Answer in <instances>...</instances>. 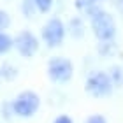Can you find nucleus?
<instances>
[{
	"label": "nucleus",
	"mask_w": 123,
	"mask_h": 123,
	"mask_svg": "<svg viewBox=\"0 0 123 123\" xmlns=\"http://www.w3.org/2000/svg\"><path fill=\"white\" fill-rule=\"evenodd\" d=\"M74 63L67 56H51L48 60L46 74L53 85H67L74 77Z\"/></svg>",
	"instance_id": "3"
},
{
	"label": "nucleus",
	"mask_w": 123,
	"mask_h": 123,
	"mask_svg": "<svg viewBox=\"0 0 123 123\" xmlns=\"http://www.w3.org/2000/svg\"><path fill=\"white\" fill-rule=\"evenodd\" d=\"M21 7H23V14L26 16V18H33V16H35V12H39V11H37V7L33 5V2H32V0H23Z\"/></svg>",
	"instance_id": "13"
},
{
	"label": "nucleus",
	"mask_w": 123,
	"mask_h": 123,
	"mask_svg": "<svg viewBox=\"0 0 123 123\" xmlns=\"http://www.w3.org/2000/svg\"><path fill=\"white\" fill-rule=\"evenodd\" d=\"M107 72H109V77H111V81H113L114 88L123 86V67H120V65H113V67H109Z\"/></svg>",
	"instance_id": "8"
},
{
	"label": "nucleus",
	"mask_w": 123,
	"mask_h": 123,
	"mask_svg": "<svg viewBox=\"0 0 123 123\" xmlns=\"http://www.w3.org/2000/svg\"><path fill=\"white\" fill-rule=\"evenodd\" d=\"M85 123H107V120H105V116L104 114H100V113H93L90 114L88 118L85 120Z\"/></svg>",
	"instance_id": "16"
},
{
	"label": "nucleus",
	"mask_w": 123,
	"mask_h": 123,
	"mask_svg": "<svg viewBox=\"0 0 123 123\" xmlns=\"http://www.w3.org/2000/svg\"><path fill=\"white\" fill-rule=\"evenodd\" d=\"M85 92L93 98H107L114 92V85L107 70H92L85 81Z\"/></svg>",
	"instance_id": "2"
},
{
	"label": "nucleus",
	"mask_w": 123,
	"mask_h": 123,
	"mask_svg": "<svg viewBox=\"0 0 123 123\" xmlns=\"http://www.w3.org/2000/svg\"><path fill=\"white\" fill-rule=\"evenodd\" d=\"M9 25H11V16L5 12V11L0 9V32H4Z\"/></svg>",
	"instance_id": "15"
},
{
	"label": "nucleus",
	"mask_w": 123,
	"mask_h": 123,
	"mask_svg": "<svg viewBox=\"0 0 123 123\" xmlns=\"http://www.w3.org/2000/svg\"><path fill=\"white\" fill-rule=\"evenodd\" d=\"M0 74H2L4 79H7V81H14V79H16V76H18V70H16V67L9 65V63H5V65L0 67Z\"/></svg>",
	"instance_id": "11"
},
{
	"label": "nucleus",
	"mask_w": 123,
	"mask_h": 123,
	"mask_svg": "<svg viewBox=\"0 0 123 123\" xmlns=\"http://www.w3.org/2000/svg\"><path fill=\"white\" fill-rule=\"evenodd\" d=\"M74 5H76L77 11H81V12H86V11L90 9L92 5H95V2H93V0H76Z\"/></svg>",
	"instance_id": "14"
},
{
	"label": "nucleus",
	"mask_w": 123,
	"mask_h": 123,
	"mask_svg": "<svg viewBox=\"0 0 123 123\" xmlns=\"http://www.w3.org/2000/svg\"><path fill=\"white\" fill-rule=\"evenodd\" d=\"M85 32H86V25H85V19L81 16H74V18L69 19L67 23V33L72 37V39H83L85 37Z\"/></svg>",
	"instance_id": "7"
},
{
	"label": "nucleus",
	"mask_w": 123,
	"mask_h": 123,
	"mask_svg": "<svg viewBox=\"0 0 123 123\" xmlns=\"http://www.w3.org/2000/svg\"><path fill=\"white\" fill-rule=\"evenodd\" d=\"M14 48L18 53L25 58H32L33 55L39 51V39L33 32L30 30H21L18 35L14 37Z\"/></svg>",
	"instance_id": "6"
},
{
	"label": "nucleus",
	"mask_w": 123,
	"mask_h": 123,
	"mask_svg": "<svg viewBox=\"0 0 123 123\" xmlns=\"http://www.w3.org/2000/svg\"><path fill=\"white\" fill-rule=\"evenodd\" d=\"M12 46H14V39L7 35L5 32H0V55H5L7 51H11Z\"/></svg>",
	"instance_id": "10"
},
{
	"label": "nucleus",
	"mask_w": 123,
	"mask_h": 123,
	"mask_svg": "<svg viewBox=\"0 0 123 123\" xmlns=\"http://www.w3.org/2000/svg\"><path fill=\"white\" fill-rule=\"evenodd\" d=\"M33 2V5L37 7V11L39 12H49L51 11V7H53V0H32Z\"/></svg>",
	"instance_id": "12"
},
{
	"label": "nucleus",
	"mask_w": 123,
	"mask_h": 123,
	"mask_svg": "<svg viewBox=\"0 0 123 123\" xmlns=\"http://www.w3.org/2000/svg\"><path fill=\"white\" fill-rule=\"evenodd\" d=\"M113 2H114V5H116V7H118V11L123 14V0H113Z\"/></svg>",
	"instance_id": "18"
},
{
	"label": "nucleus",
	"mask_w": 123,
	"mask_h": 123,
	"mask_svg": "<svg viewBox=\"0 0 123 123\" xmlns=\"http://www.w3.org/2000/svg\"><path fill=\"white\" fill-rule=\"evenodd\" d=\"M116 51H118V48H116L114 41H111V42H98V53H100V56H114Z\"/></svg>",
	"instance_id": "9"
},
{
	"label": "nucleus",
	"mask_w": 123,
	"mask_h": 123,
	"mask_svg": "<svg viewBox=\"0 0 123 123\" xmlns=\"http://www.w3.org/2000/svg\"><path fill=\"white\" fill-rule=\"evenodd\" d=\"M0 79H2V74H0Z\"/></svg>",
	"instance_id": "20"
},
{
	"label": "nucleus",
	"mask_w": 123,
	"mask_h": 123,
	"mask_svg": "<svg viewBox=\"0 0 123 123\" xmlns=\"http://www.w3.org/2000/svg\"><path fill=\"white\" fill-rule=\"evenodd\" d=\"M93 2H95V4H100V2H104V0H93Z\"/></svg>",
	"instance_id": "19"
},
{
	"label": "nucleus",
	"mask_w": 123,
	"mask_h": 123,
	"mask_svg": "<svg viewBox=\"0 0 123 123\" xmlns=\"http://www.w3.org/2000/svg\"><path fill=\"white\" fill-rule=\"evenodd\" d=\"M53 123H74V120H72V116L70 114H58L56 118L53 120Z\"/></svg>",
	"instance_id": "17"
},
{
	"label": "nucleus",
	"mask_w": 123,
	"mask_h": 123,
	"mask_svg": "<svg viewBox=\"0 0 123 123\" xmlns=\"http://www.w3.org/2000/svg\"><path fill=\"white\" fill-rule=\"evenodd\" d=\"M12 113L19 118H32L41 109V97L33 90H23L12 100Z\"/></svg>",
	"instance_id": "4"
},
{
	"label": "nucleus",
	"mask_w": 123,
	"mask_h": 123,
	"mask_svg": "<svg viewBox=\"0 0 123 123\" xmlns=\"http://www.w3.org/2000/svg\"><path fill=\"white\" fill-rule=\"evenodd\" d=\"M90 19V26L95 39L98 42H111L116 39V21L113 18V14H109L105 9H102L98 4L92 5L90 9L85 12Z\"/></svg>",
	"instance_id": "1"
},
{
	"label": "nucleus",
	"mask_w": 123,
	"mask_h": 123,
	"mask_svg": "<svg viewBox=\"0 0 123 123\" xmlns=\"http://www.w3.org/2000/svg\"><path fill=\"white\" fill-rule=\"evenodd\" d=\"M65 33H67V26L65 23L62 21L60 18H49L46 21V25L42 26V33H41V37H42V41L44 44H46L48 48H60L62 44H63L65 41Z\"/></svg>",
	"instance_id": "5"
}]
</instances>
